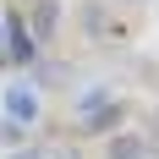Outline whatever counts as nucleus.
I'll use <instances>...</instances> for the list:
<instances>
[{"mask_svg":"<svg viewBox=\"0 0 159 159\" xmlns=\"http://www.w3.org/2000/svg\"><path fill=\"white\" fill-rule=\"evenodd\" d=\"M121 115H126V104L115 93H82L77 99V126H88V132H115Z\"/></svg>","mask_w":159,"mask_h":159,"instance_id":"obj_1","label":"nucleus"},{"mask_svg":"<svg viewBox=\"0 0 159 159\" xmlns=\"http://www.w3.org/2000/svg\"><path fill=\"white\" fill-rule=\"evenodd\" d=\"M110 159H154V148H148V137H137V132H110Z\"/></svg>","mask_w":159,"mask_h":159,"instance_id":"obj_2","label":"nucleus"},{"mask_svg":"<svg viewBox=\"0 0 159 159\" xmlns=\"http://www.w3.org/2000/svg\"><path fill=\"white\" fill-rule=\"evenodd\" d=\"M55 22H61V6H55V0H39V6H33V33L44 39V33H55Z\"/></svg>","mask_w":159,"mask_h":159,"instance_id":"obj_3","label":"nucleus"},{"mask_svg":"<svg viewBox=\"0 0 159 159\" xmlns=\"http://www.w3.org/2000/svg\"><path fill=\"white\" fill-rule=\"evenodd\" d=\"M6 33H11V44H16L11 61H16V66H28V61H33V39L22 33V22H16V16H6Z\"/></svg>","mask_w":159,"mask_h":159,"instance_id":"obj_4","label":"nucleus"},{"mask_svg":"<svg viewBox=\"0 0 159 159\" xmlns=\"http://www.w3.org/2000/svg\"><path fill=\"white\" fill-rule=\"evenodd\" d=\"M6 110H11L16 121H33V115H39V104H33L28 88H11V93H6Z\"/></svg>","mask_w":159,"mask_h":159,"instance_id":"obj_5","label":"nucleus"},{"mask_svg":"<svg viewBox=\"0 0 159 159\" xmlns=\"http://www.w3.org/2000/svg\"><path fill=\"white\" fill-rule=\"evenodd\" d=\"M49 159H82V154H77V148H55Z\"/></svg>","mask_w":159,"mask_h":159,"instance_id":"obj_6","label":"nucleus"},{"mask_svg":"<svg viewBox=\"0 0 159 159\" xmlns=\"http://www.w3.org/2000/svg\"><path fill=\"white\" fill-rule=\"evenodd\" d=\"M126 6H137V0H126Z\"/></svg>","mask_w":159,"mask_h":159,"instance_id":"obj_7","label":"nucleus"}]
</instances>
